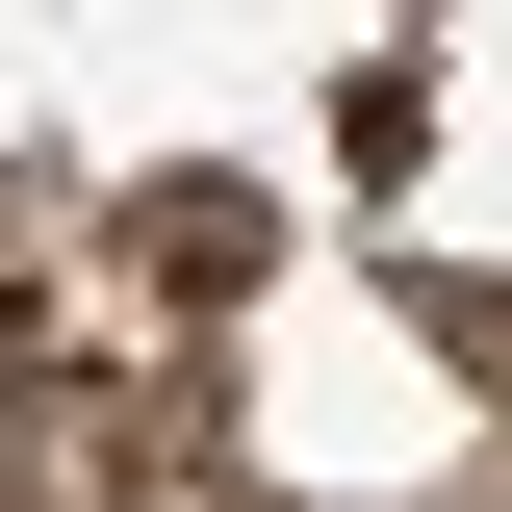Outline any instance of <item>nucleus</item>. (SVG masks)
I'll list each match as a JSON object with an SVG mask.
<instances>
[{
  "label": "nucleus",
  "instance_id": "obj_1",
  "mask_svg": "<svg viewBox=\"0 0 512 512\" xmlns=\"http://www.w3.org/2000/svg\"><path fill=\"white\" fill-rule=\"evenodd\" d=\"M256 256H282V231H256L231 180H154V205H128V282H180V308H231Z\"/></svg>",
  "mask_w": 512,
  "mask_h": 512
},
{
  "label": "nucleus",
  "instance_id": "obj_2",
  "mask_svg": "<svg viewBox=\"0 0 512 512\" xmlns=\"http://www.w3.org/2000/svg\"><path fill=\"white\" fill-rule=\"evenodd\" d=\"M205 512H256V487H205Z\"/></svg>",
  "mask_w": 512,
  "mask_h": 512
}]
</instances>
